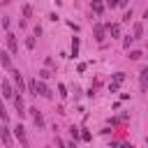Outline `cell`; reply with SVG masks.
<instances>
[{"instance_id":"24","label":"cell","mask_w":148,"mask_h":148,"mask_svg":"<svg viewBox=\"0 0 148 148\" xmlns=\"http://www.w3.org/2000/svg\"><path fill=\"white\" fill-rule=\"evenodd\" d=\"M58 90H60V97H67V88H65V86H62V83H60V86H58Z\"/></svg>"},{"instance_id":"26","label":"cell","mask_w":148,"mask_h":148,"mask_svg":"<svg viewBox=\"0 0 148 148\" xmlns=\"http://www.w3.org/2000/svg\"><path fill=\"white\" fill-rule=\"evenodd\" d=\"M106 2V7H118V0H104Z\"/></svg>"},{"instance_id":"5","label":"cell","mask_w":148,"mask_h":148,"mask_svg":"<svg viewBox=\"0 0 148 148\" xmlns=\"http://www.w3.org/2000/svg\"><path fill=\"white\" fill-rule=\"evenodd\" d=\"M0 65H2L5 69H12V58H9L7 51H0Z\"/></svg>"},{"instance_id":"22","label":"cell","mask_w":148,"mask_h":148,"mask_svg":"<svg viewBox=\"0 0 148 148\" xmlns=\"http://www.w3.org/2000/svg\"><path fill=\"white\" fill-rule=\"evenodd\" d=\"M30 14H32V7H30V5H25V7H23V16H25V18H28V16H30Z\"/></svg>"},{"instance_id":"10","label":"cell","mask_w":148,"mask_h":148,"mask_svg":"<svg viewBox=\"0 0 148 148\" xmlns=\"http://www.w3.org/2000/svg\"><path fill=\"white\" fill-rule=\"evenodd\" d=\"M92 32H95V39H97V42H104V25H99V23H95V28H92Z\"/></svg>"},{"instance_id":"6","label":"cell","mask_w":148,"mask_h":148,"mask_svg":"<svg viewBox=\"0 0 148 148\" xmlns=\"http://www.w3.org/2000/svg\"><path fill=\"white\" fill-rule=\"evenodd\" d=\"M28 111H30V116H32L35 125H37V127H44V118H42V113H39L37 109H28Z\"/></svg>"},{"instance_id":"1","label":"cell","mask_w":148,"mask_h":148,"mask_svg":"<svg viewBox=\"0 0 148 148\" xmlns=\"http://www.w3.org/2000/svg\"><path fill=\"white\" fill-rule=\"evenodd\" d=\"M12 72V79H14V86H16V92H25V81H23V76H21V72L18 69H9Z\"/></svg>"},{"instance_id":"14","label":"cell","mask_w":148,"mask_h":148,"mask_svg":"<svg viewBox=\"0 0 148 148\" xmlns=\"http://www.w3.org/2000/svg\"><path fill=\"white\" fill-rule=\"evenodd\" d=\"M139 81H141V90H146V83H148V69H141Z\"/></svg>"},{"instance_id":"23","label":"cell","mask_w":148,"mask_h":148,"mask_svg":"<svg viewBox=\"0 0 148 148\" xmlns=\"http://www.w3.org/2000/svg\"><path fill=\"white\" fill-rule=\"evenodd\" d=\"M132 42H134V37H125V42H123V46H125V49H130V46H132Z\"/></svg>"},{"instance_id":"11","label":"cell","mask_w":148,"mask_h":148,"mask_svg":"<svg viewBox=\"0 0 148 148\" xmlns=\"http://www.w3.org/2000/svg\"><path fill=\"white\" fill-rule=\"evenodd\" d=\"M14 106H16L18 116H23V113H25V111H23V97H21V92H18V95H14Z\"/></svg>"},{"instance_id":"9","label":"cell","mask_w":148,"mask_h":148,"mask_svg":"<svg viewBox=\"0 0 148 148\" xmlns=\"http://www.w3.org/2000/svg\"><path fill=\"white\" fill-rule=\"evenodd\" d=\"M104 30H109V35H111V37H120V25H118V23H109Z\"/></svg>"},{"instance_id":"15","label":"cell","mask_w":148,"mask_h":148,"mask_svg":"<svg viewBox=\"0 0 148 148\" xmlns=\"http://www.w3.org/2000/svg\"><path fill=\"white\" fill-rule=\"evenodd\" d=\"M76 56H79V37L72 39V58H76Z\"/></svg>"},{"instance_id":"2","label":"cell","mask_w":148,"mask_h":148,"mask_svg":"<svg viewBox=\"0 0 148 148\" xmlns=\"http://www.w3.org/2000/svg\"><path fill=\"white\" fill-rule=\"evenodd\" d=\"M35 95H42V97L51 99V90L46 88V83H44L42 79H35Z\"/></svg>"},{"instance_id":"20","label":"cell","mask_w":148,"mask_h":148,"mask_svg":"<svg viewBox=\"0 0 148 148\" xmlns=\"http://www.w3.org/2000/svg\"><path fill=\"white\" fill-rule=\"evenodd\" d=\"M25 46H28V49H35V35H32V37H28V39H25Z\"/></svg>"},{"instance_id":"16","label":"cell","mask_w":148,"mask_h":148,"mask_svg":"<svg viewBox=\"0 0 148 148\" xmlns=\"http://www.w3.org/2000/svg\"><path fill=\"white\" fill-rule=\"evenodd\" d=\"M123 81H125V72H116V74H113V83H118V86H120Z\"/></svg>"},{"instance_id":"13","label":"cell","mask_w":148,"mask_h":148,"mask_svg":"<svg viewBox=\"0 0 148 148\" xmlns=\"http://www.w3.org/2000/svg\"><path fill=\"white\" fill-rule=\"evenodd\" d=\"M141 37H143V25L134 23V39H141Z\"/></svg>"},{"instance_id":"8","label":"cell","mask_w":148,"mask_h":148,"mask_svg":"<svg viewBox=\"0 0 148 148\" xmlns=\"http://www.w3.org/2000/svg\"><path fill=\"white\" fill-rule=\"evenodd\" d=\"M14 134H16V139L21 141V146H28V139H25V132H23V125H18V127L14 130Z\"/></svg>"},{"instance_id":"17","label":"cell","mask_w":148,"mask_h":148,"mask_svg":"<svg viewBox=\"0 0 148 148\" xmlns=\"http://www.w3.org/2000/svg\"><path fill=\"white\" fill-rule=\"evenodd\" d=\"M0 118H2V123H7V120H9V116H7V111H5V104H2V99H0Z\"/></svg>"},{"instance_id":"3","label":"cell","mask_w":148,"mask_h":148,"mask_svg":"<svg viewBox=\"0 0 148 148\" xmlns=\"http://www.w3.org/2000/svg\"><path fill=\"white\" fill-rule=\"evenodd\" d=\"M7 49H9V53H16L18 51V42H16V35H12V32H7Z\"/></svg>"},{"instance_id":"25","label":"cell","mask_w":148,"mask_h":148,"mask_svg":"<svg viewBox=\"0 0 148 148\" xmlns=\"http://www.w3.org/2000/svg\"><path fill=\"white\" fill-rule=\"evenodd\" d=\"M69 134H72V136H74V141H76V139H79V134H81V132H79V130H76V127H72V130H69Z\"/></svg>"},{"instance_id":"12","label":"cell","mask_w":148,"mask_h":148,"mask_svg":"<svg viewBox=\"0 0 148 148\" xmlns=\"http://www.w3.org/2000/svg\"><path fill=\"white\" fill-rule=\"evenodd\" d=\"M92 12H95V14H97V16H99V14H102V12H104V5H102V2H99V0H92Z\"/></svg>"},{"instance_id":"7","label":"cell","mask_w":148,"mask_h":148,"mask_svg":"<svg viewBox=\"0 0 148 148\" xmlns=\"http://www.w3.org/2000/svg\"><path fill=\"white\" fill-rule=\"evenodd\" d=\"M0 139H2V143H5V146H12V143H14V139H12V134H9V130H7V127H2V130H0Z\"/></svg>"},{"instance_id":"21","label":"cell","mask_w":148,"mask_h":148,"mask_svg":"<svg viewBox=\"0 0 148 148\" xmlns=\"http://www.w3.org/2000/svg\"><path fill=\"white\" fill-rule=\"evenodd\" d=\"M79 136H81V139H83V141H90V139H92V134H90V132H88V130H86V132H81V134H79Z\"/></svg>"},{"instance_id":"19","label":"cell","mask_w":148,"mask_h":148,"mask_svg":"<svg viewBox=\"0 0 148 148\" xmlns=\"http://www.w3.org/2000/svg\"><path fill=\"white\" fill-rule=\"evenodd\" d=\"M130 58H132V60H141L143 53H141V51H130Z\"/></svg>"},{"instance_id":"27","label":"cell","mask_w":148,"mask_h":148,"mask_svg":"<svg viewBox=\"0 0 148 148\" xmlns=\"http://www.w3.org/2000/svg\"><path fill=\"white\" fill-rule=\"evenodd\" d=\"M118 5L120 7H127V0H118Z\"/></svg>"},{"instance_id":"18","label":"cell","mask_w":148,"mask_h":148,"mask_svg":"<svg viewBox=\"0 0 148 148\" xmlns=\"http://www.w3.org/2000/svg\"><path fill=\"white\" fill-rule=\"evenodd\" d=\"M51 76H53V74H51L49 69H39V79H42V81H46V79H51Z\"/></svg>"},{"instance_id":"4","label":"cell","mask_w":148,"mask_h":148,"mask_svg":"<svg viewBox=\"0 0 148 148\" xmlns=\"http://www.w3.org/2000/svg\"><path fill=\"white\" fill-rule=\"evenodd\" d=\"M0 88H2V97H14V88H12V83L7 79L0 83Z\"/></svg>"}]
</instances>
